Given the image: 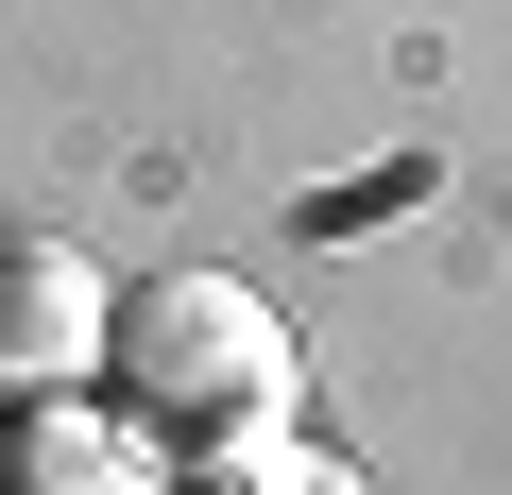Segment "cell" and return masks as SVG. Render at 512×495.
<instances>
[{
  "instance_id": "cell-1",
  "label": "cell",
  "mask_w": 512,
  "mask_h": 495,
  "mask_svg": "<svg viewBox=\"0 0 512 495\" xmlns=\"http://www.w3.org/2000/svg\"><path fill=\"white\" fill-rule=\"evenodd\" d=\"M103 376H120V410H137L154 444H188V461L274 444L291 393H308L274 291H239V274H137V291L103 308Z\"/></svg>"
},
{
  "instance_id": "cell-4",
  "label": "cell",
  "mask_w": 512,
  "mask_h": 495,
  "mask_svg": "<svg viewBox=\"0 0 512 495\" xmlns=\"http://www.w3.org/2000/svg\"><path fill=\"white\" fill-rule=\"evenodd\" d=\"M222 478H239V495H359V478H342V461H308L291 427H274V444H222Z\"/></svg>"
},
{
  "instance_id": "cell-2",
  "label": "cell",
  "mask_w": 512,
  "mask_h": 495,
  "mask_svg": "<svg viewBox=\"0 0 512 495\" xmlns=\"http://www.w3.org/2000/svg\"><path fill=\"white\" fill-rule=\"evenodd\" d=\"M103 274L69 257V239H18V257H0V393H69L86 359H103Z\"/></svg>"
},
{
  "instance_id": "cell-3",
  "label": "cell",
  "mask_w": 512,
  "mask_h": 495,
  "mask_svg": "<svg viewBox=\"0 0 512 495\" xmlns=\"http://www.w3.org/2000/svg\"><path fill=\"white\" fill-rule=\"evenodd\" d=\"M137 410H103V427H35V461H18V495H137Z\"/></svg>"
}]
</instances>
